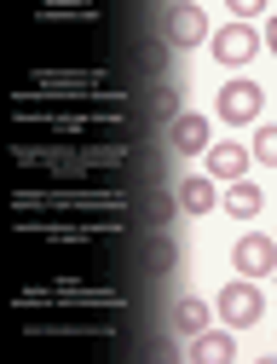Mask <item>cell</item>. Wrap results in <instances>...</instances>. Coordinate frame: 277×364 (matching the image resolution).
Masks as SVG:
<instances>
[{"label":"cell","mask_w":277,"mask_h":364,"mask_svg":"<svg viewBox=\"0 0 277 364\" xmlns=\"http://www.w3.org/2000/svg\"><path fill=\"white\" fill-rule=\"evenodd\" d=\"M127 214H40V208H12V232L18 237H46V243H92V237H116Z\"/></svg>","instance_id":"obj_1"},{"label":"cell","mask_w":277,"mask_h":364,"mask_svg":"<svg viewBox=\"0 0 277 364\" xmlns=\"http://www.w3.org/2000/svg\"><path fill=\"white\" fill-rule=\"evenodd\" d=\"M18 312H121V289L87 284V278H58L53 289H18Z\"/></svg>","instance_id":"obj_2"},{"label":"cell","mask_w":277,"mask_h":364,"mask_svg":"<svg viewBox=\"0 0 277 364\" xmlns=\"http://www.w3.org/2000/svg\"><path fill=\"white\" fill-rule=\"evenodd\" d=\"M12 162L18 168H46V173H92V168H121L127 162V145H87L75 139V151H58V145H12Z\"/></svg>","instance_id":"obj_3"},{"label":"cell","mask_w":277,"mask_h":364,"mask_svg":"<svg viewBox=\"0 0 277 364\" xmlns=\"http://www.w3.org/2000/svg\"><path fill=\"white\" fill-rule=\"evenodd\" d=\"M12 208H40V214H127L121 191H12Z\"/></svg>","instance_id":"obj_4"},{"label":"cell","mask_w":277,"mask_h":364,"mask_svg":"<svg viewBox=\"0 0 277 364\" xmlns=\"http://www.w3.org/2000/svg\"><path fill=\"white\" fill-rule=\"evenodd\" d=\"M12 122L18 127H46V133H58V139H92V133H121V122H110V116H75V110H40V105H18L12 99Z\"/></svg>","instance_id":"obj_5"},{"label":"cell","mask_w":277,"mask_h":364,"mask_svg":"<svg viewBox=\"0 0 277 364\" xmlns=\"http://www.w3.org/2000/svg\"><path fill=\"white\" fill-rule=\"evenodd\" d=\"M18 318L29 336H110L121 324V312H46V318L18 312Z\"/></svg>","instance_id":"obj_6"},{"label":"cell","mask_w":277,"mask_h":364,"mask_svg":"<svg viewBox=\"0 0 277 364\" xmlns=\"http://www.w3.org/2000/svg\"><path fill=\"white\" fill-rule=\"evenodd\" d=\"M260 105H266V93H260V81H249V75H231L225 87H219V122L225 127H254L260 122Z\"/></svg>","instance_id":"obj_7"},{"label":"cell","mask_w":277,"mask_h":364,"mask_svg":"<svg viewBox=\"0 0 277 364\" xmlns=\"http://www.w3.org/2000/svg\"><path fill=\"white\" fill-rule=\"evenodd\" d=\"M214 312L225 318L231 330H249V324H260V312H266L260 278H243V284H225V289H219V301H214Z\"/></svg>","instance_id":"obj_8"},{"label":"cell","mask_w":277,"mask_h":364,"mask_svg":"<svg viewBox=\"0 0 277 364\" xmlns=\"http://www.w3.org/2000/svg\"><path fill=\"white\" fill-rule=\"evenodd\" d=\"M208 47H214V58H219L225 70H243V64L260 53V29H254L249 18H237V23L214 29V35H208Z\"/></svg>","instance_id":"obj_9"},{"label":"cell","mask_w":277,"mask_h":364,"mask_svg":"<svg viewBox=\"0 0 277 364\" xmlns=\"http://www.w3.org/2000/svg\"><path fill=\"white\" fill-rule=\"evenodd\" d=\"M231 266H237V278H271L277 272V237L271 232H249L231 243Z\"/></svg>","instance_id":"obj_10"},{"label":"cell","mask_w":277,"mask_h":364,"mask_svg":"<svg viewBox=\"0 0 277 364\" xmlns=\"http://www.w3.org/2000/svg\"><path fill=\"white\" fill-rule=\"evenodd\" d=\"M104 70H29L23 93H99Z\"/></svg>","instance_id":"obj_11"},{"label":"cell","mask_w":277,"mask_h":364,"mask_svg":"<svg viewBox=\"0 0 277 364\" xmlns=\"http://www.w3.org/2000/svg\"><path fill=\"white\" fill-rule=\"evenodd\" d=\"M168 47H179V53H191L197 41H208V12L197 6V0H179V6H168Z\"/></svg>","instance_id":"obj_12"},{"label":"cell","mask_w":277,"mask_h":364,"mask_svg":"<svg viewBox=\"0 0 277 364\" xmlns=\"http://www.w3.org/2000/svg\"><path fill=\"white\" fill-rule=\"evenodd\" d=\"M208 116H197V110H185V116H173V127H168V139H173V151L179 156H202L208 151Z\"/></svg>","instance_id":"obj_13"},{"label":"cell","mask_w":277,"mask_h":364,"mask_svg":"<svg viewBox=\"0 0 277 364\" xmlns=\"http://www.w3.org/2000/svg\"><path fill=\"white\" fill-rule=\"evenodd\" d=\"M179 208H185V214L219 208V179H214V173H185V179H179Z\"/></svg>","instance_id":"obj_14"},{"label":"cell","mask_w":277,"mask_h":364,"mask_svg":"<svg viewBox=\"0 0 277 364\" xmlns=\"http://www.w3.org/2000/svg\"><path fill=\"white\" fill-rule=\"evenodd\" d=\"M191 358H197V364H231V358H237V336H231V324L191 336Z\"/></svg>","instance_id":"obj_15"},{"label":"cell","mask_w":277,"mask_h":364,"mask_svg":"<svg viewBox=\"0 0 277 364\" xmlns=\"http://www.w3.org/2000/svg\"><path fill=\"white\" fill-rule=\"evenodd\" d=\"M249 162H254L249 145H208V173H214V179H243Z\"/></svg>","instance_id":"obj_16"},{"label":"cell","mask_w":277,"mask_h":364,"mask_svg":"<svg viewBox=\"0 0 277 364\" xmlns=\"http://www.w3.org/2000/svg\"><path fill=\"white\" fill-rule=\"evenodd\" d=\"M219 203L231 208V220H260V208H266V191L254 186V179H231V191H225Z\"/></svg>","instance_id":"obj_17"},{"label":"cell","mask_w":277,"mask_h":364,"mask_svg":"<svg viewBox=\"0 0 277 364\" xmlns=\"http://www.w3.org/2000/svg\"><path fill=\"white\" fill-rule=\"evenodd\" d=\"M208 318H214V312H208V301H197V295H185V301L173 306V324H179L185 336H202V330H208Z\"/></svg>","instance_id":"obj_18"},{"label":"cell","mask_w":277,"mask_h":364,"mask_svg":"<svg viewBox=\"0 0 277 364\" xmlns=\"http://www.w3.org/2000/svg\"><path fill=\"white\" fill-rule=\"evenodd\" d=\"M40 23H99V6H40Z\"/></svg>","instance_id":"obj_19"},{"label":"cell","mask_w":277,"mask_h":364,"mask_svg":"<svg viewBox=\"0 0 277 364\" xmlns=\"http://www.w3.org/2000/svg\"><path fill=\"white\" fill-rule=\"evenodd\" d=\"M254 162L277 168V127H254Z\"/></svg>","instance_id":"obj_20"},{"label":"cell","mask_w":277,"mask_h":364,"mask_svg":"<svg viewBox=\"0 0 277 364\" xmlns=\"http://www.w3.org/2000/svg\"><path fill=\"white\" fill-rule=\"evenodd\" d=\"M225 6H231V18H249V23H254V18L271 6V0H225Z\"/></svg>","instance_id":"obj_21"},{"label":"cell","mask_w":277,"mask_h":364,"mask_svg":"<svg viewBox=\"0 0 277 364\" xmlns=\"http://www.w3.org/2000/svg\"><path fill=\"white\" fill-rule=\"evenodd\" d=\"M260 47H266V53H277V18H266V29H260Z\"/></svg>","instance_id":"obj_22"},{"label":"cell","mask_w":277,"mask_h":364,"mask_svg":"<svg viewBox=\"0 0 277 364\" xmlns=\"http://www.w3.org/2000/svg\"><path fill=\"white\" fill-rule=\"evenodd\" d=\"M40 6H92V0H40Z\"/></svg>","instance_id":"obj_23"},{"label":"cell","mask_w":277,"mask_h":364,"mask_svg":"<svg viewBox=\"0 0 277 364\" xmlns=\"http://www.w3.org/2000/svg\"><path fill=\"white\" fill-rule=\"evenodd\" d=\"M271 237H277V232H271Z\"/></svg>","instance_id":"obj_24"}]
</instances>
